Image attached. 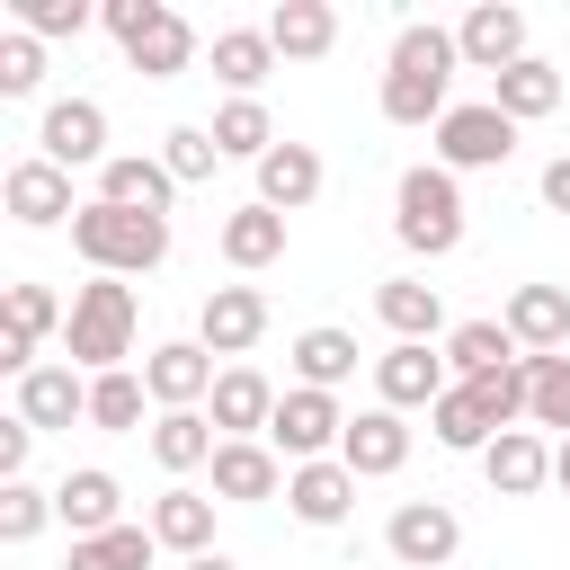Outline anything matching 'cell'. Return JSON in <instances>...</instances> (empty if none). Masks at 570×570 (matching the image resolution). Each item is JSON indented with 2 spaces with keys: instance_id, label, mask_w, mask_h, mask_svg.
I'll list each match as a JSON object with an SVG mask.
<instances>
[{
  "instance_id": "6da1fadb",
  "label": "cell",
  "mask_w": 570,
  "mask_h": 570,
  "mask_svg": "<svg viewBox=\"0 0 570 570\" xmlns=\"http://www.w3.org/2000/svg\"><path fill=\"white\" fill-rule=\"evenodd\" d=\"M454 27H401L392 36V71H383V125H445L454 116Z\"/></svg>"
},
{
  "instance_id": "7a4b0ae2",
  "label": "cell",
  "mask_w": 570,
  "mask_h": 570,
  "mask_svg": "<svg viewBox=\"0 0 570 570\" xmlns=\"http://www.w3.org/2000/svg\"><path fill=\"white\" fill-rule=\"evenodd\" d=\"M134 330H142L134 285H125V276H89V285L71 294V321H62V365H80V374H116V365L134 356Z\"/></svg>"
},
{
  "instance_id": "3957f363",
  "label": "cell",
  "mask_w": 570,
  "mask_h": 570,
  "mask_svg": "<svg viewBox=\"0 0 570 570\" xmlns=\"http://www.w3.org/2000/svg\"><path fill=\"white\" fill-rule=\"evenodd\" d=\"M71 249L98 267V276H151L169 258V223L160 214H125V205H80L71 214Z\"/></svg>"
},
{
  "instance_id": "277c9868",
  "label": "cell",
  "mask_w": 570,
  "mask_h": 570,
  "mask_svg": "<svg viewBox=\"0 0 570 570\" xmlns=\"http://www.w3.org/2000/svg\"><path fill=\"white\" fill-rule=\"evenodd\" d=\"M392 232H401V249H419V258L463 249V187H454V169H436V160L401 169V187H392Z\"/></svg>"
},
{
  "instance_id": "5b68a950",
  "label": "cell",
  "mask_w": 570,
  "mask_h": 570,
  "mask_svg": "<svg viewBox=\"0 0 570 570\" xmlns=\"http://www.w3.org/2000/svg\"><path fill=\"white\" fill-rule=\"evenodd\" d=\"M98 18H107V36L125 45V62H134L142 80H178V71L196 62V27H187L169 0H107Z\"/></svg>"
},
{
  "instance_id": "8992f818",
  "label": "cell",
  "mask_w": 570,
  "mask_h": 570,
  "mask_svg": "<svg viewBox=\"0 0 570 570\" xmlns=\"http://www.w3.org/2000/svg\"><path fill=\"white\" fill-rule=\"evenodd\" d=\"M338 436H347V410H338V392H285L276 401V419H267V445L285 454V472L294 463H330L338 454Z\"/></svg>"
},
{
  "instance_id": "52a82bcc",
  "label": "cell",
  "mask_w": 570,
  "mask_h": 570,
  "mask_svg": "<svg viewBox=\"0 0 570 570\" xmlns=\"http://www.w3.org/2000/svg\"><path fill=\"white\" fill-rule=\"evenodd\" d=\"M383 552H392L401 570H445V561L463 552V517H454L445 499H401L392 525H383Z\"/></svg>"
},
{
  "instance_id": "ba28073f",
  "label": "cell",
  "mask_w": 570,
  "mask_h": 570,
  "mask_svg": "<svg viewBox=\"0 0 570 570\" xmlns=\"http://www.w3.org/2000/svg\"><path fill=\"white\" fill-rule=\"evenodd\" d=\"M36 160H53V169H107L116 160L107 151V107L98 98H53L45 125H36Z\"/></svg>"
},
{
  "instance_id": "9c48e42d",
  "label": "cell",
  "mask_w": 570,
  "mask_h": 570,
  "mask_svg": "<svg viewBox=\"0 0 570 570\" xmlns=\"http://www.w3.org/2000/svg\"><path fill=\"white\" fill-rule=\"evenodd\" d=\"M508 151H517V116H499L490 98H472L436 125V169H499Z\"/></svg>"
},
{
  "instance_id": "30bf717a",
  "label": "cell",
  "mask_w": 570,
  "mask_h": 570,
  "mask_svg": "<svg viewBox=\"0 0 570 570\" xmlns=\"http://www.w3.org/2000/svg\"><path fill=\"white\" fill-rule=\"evenodd\" d=\"M205 472H214V499H232V508H258V499H285V454H276L267 436H223Z\"/></svg>"
},
{
  "instance_id": "8fae6325",
  "label": "cell",
  "mask_w": 570,
  "mask_h": 570,
  "mask_svg": "<svg viewBox=\"0 0 570 570\" xmlns=\"http://www.w3.org/2000/svg\"><path fill=\"white\" fill-rule=\"evenodd\" d=\"M142 383H151V401L160 410H196V401H214V347L205 338H160L151 356H142Z\"/></svg>"
},
{
  "instance_id": "7c38bea8",
  "label": "cell",
  "mask_w": 570,
  "mask_h": 570,
  "mask_svg": "<svg viewBox=\"0 0 570 570\" xmlns=\"http://www.w3.org/2000/svg\"><path fill=\"white\" fill-rule=\"evenodd\" d=\"M374 392H383V410H436L454 383H445V356H436V347L392 338V347L374 356Z\"/></svg>"
},
{
  "instance_id": "4fadbf2b",
  "label": "cell",
  "mask_w": 570,
  "mask_h": 570,
  "mask_svg": "<svg viewBox=\"0 0 570 570\" xmlns=\"http://www.w3.org/2000/svg\"><path fill=\"white\" fill-rule=\"evenodd\" d=\"M338 463H347L356 481H392V472L410 463V419H401V410H383V401H374V410H356V419H347V436H338Z\"/></svg>"
},
{
  "instance_id": "5bb4252c",
  "label": "cell",
  "mask_w": 570,
  "mask_h": 570,
  "mask_svg": "<svg viewBox=\"0 0 570 570\" xmlns=\"http://www.w3.org/2000/svg\"><path fill=\"white\" fill-rule=\"evenodd\" d=\"M53 517L71 525V543L116 534V525H125V481H116V472H98V463H80V472H62V481H53Z\"/></svg>"
},
{
  "instance_id": "9a60e30c",
  "label": "cell",
  "mask_w": 570,
  "mask_h": 570,
  "mask_svg": "<svg viewBox=\"0 0 570 570\" xmlns=\"http://www.w3.org/2000/svg\"><path fill=\"white\" fill-rule=\"evenodd\" d=\"M196 338H205L214 356H249V347L267 338V294H258V285H214L205 312H196Z\"/></svg>"
},
{
  "instance_id": "2e32d148",
  "label": "cell",
  "mask_w": 570,
  "mask_h": 570,
  "mask_svg": "<svg viewBox=\"0 0 570 570\" xmlns=\"http://www.w3.org/2000/svg\"><path fill=\"white\" fill-rule=\"evenodd\" d=\"M499 321H508L517 356H561L570 347V285H517Z\"/></svg>"
},
{
  "instance_id": "e0dca14e",
  "label": "cell",
  "mask_w": 570,
  "mask_h": 570,
  "mask_svg": "<svg viewBox=\"0 0 570 570\" xmlns=\"http://www.w3.org/2000/svg\"><path fill=\"white\" fill-rule=\"evenodd\" d=\"M454 45H463V62H472V71H490V80H499V71H517V62H525V9L481 0V9L454 27Z\"/></svg>"
},
{
  "instance_id": "ac0fdd59",
  "label": "cell",
  "mask_w": 570,
  "mask_h": 570,
  "mask_svg": "<svg viewBox=\"0 0 570 570\" xmlns=\"http://www.w3.org/2000/svg\"><path fill=\"white\" fill-rule=\"evenodd\" d=\"M276 383L258 374V365H223V383H214V401H205V419H214V436H267V419H276Z\"/></svg>"
},
{
  "instance_id": "d6986e66",
  "label": "cell",
  "mask_w": 570,
  "mask_h": 570,
  "mask_svg": "<svg viewBox=\"0 0 570 570\" xmlns=\"http://www.w3.org/2000/svg\"><path fill=\"white\" fill-rule=\"evenodd\" d=\"M169 196H178V178H169V160H151V151H116V160L98 169V205H125V214H160V223H169Z\"/></svg>"
},
{
  "instance_id": "ffe728a7",
  "label": "cell",
  "mask_w": 570,
  "mask_h": 570,
  "mask_svg": "<svg viewBox=\"0 0 570 570\" xmlns=\"http://www.w3.org/2000/svg\"><path fill=\"white\" fill-rule=\"evenodd\" d=\"M18 419H27L36 436H53V428L89 419V374H80V365H36V374L18 383Z\"/></svg>"
},
{
  "instance_id": "44dd1931",
  "label": "cell",
  "mask_w": 570,
  "mask_h": 570,
  "mask_svg": "<svg viewBox=\"0 0 570 570\" xmlns=\"http://www.w3.org/2000/svg\"><path fill=\"white\" fill-rule=\"evenodd\" d=\"M0 196H9V214L27 223V232H45V223H71L80 205H71V169H53V160H18L9 178H0Z\"/></svg>"
},
{
  "instance_id": "7402d4cb",
  "label": "cell",
  "mask_w": 570,
  "mask_h": 570,
  "mask_svg": "<svg viewBox=\"0 0 570 570\" xmlns=\"http://www.w3.org/2000/svg\"><path fill=\"white\" fill-rule=\"evenodd\" d=\"M374 321H383L392 338H410V347H436L445 303H436V285H419V276H383V285H374Z\"/></svg>"
},
{
  "instance_id": "603a6c76",
  "label": "cell",
  "mask_w": 570,
  "mask_h": 570,
  "mask_svg": "<svg viewBox=\"0 0 570 570\" xmlns=\"http://www.w3.org/2000/svg\"><path fill=\"white\" fill-rule=\"evenodd\" d=\"M481 472H490V490H499V499H534V490L552 481V445H543L534 428H508V436H490Z\"/></svg>"
},
{
  "instance_id": "cb8c5ba5",
  "label": "cell",
  "mask_w": 570,
  "mask_h": 570,
  "mask_svg": "<svg viewBox=\"0 0 570 570\" xmlns=\"http://www.w3.org/2000/svg\"><path fill=\"white\" fill-rule=\"evenodd\" d=\"M285 508L303 517V525H338L347 508H356V472L330 454V463H294L285 472Z\"/></svg>"
},
{
  "instance_id": "d4e9b609",
  "label": "cell",
  "mask_w": 570,
  "mask_h": 570,
  "mask_svg": "<svg viewBox=\"0 0 570 570\" xmlns=\"http://www.w3.org/2000/svg\"><path fill=\"white\" fill-rule=\"evenodd\" d=\"M151 534H160V552H178V561H196V552H214V499L205 490H160L151 499V517H142Z\"/></svg>"
},
{
  "instance_id": "484cf974",
  "label": "cell",
  "mask_w": 570,
  "mask_h": 570,
  "mask_svg": "<svg viewBox=\"0 0 570 570\" xmlns=\"http://www.w3.org/2000/svg\"><path fill=\"white\" fill-rule=\"evenodd\" d=\"M267 45H276V62H321L338 45V9L330 0H285V9H267Z\"/></svg>"
},
{
  "instance_id": "4316f807",
  "label": "cell",
  "mask_w": 570,
  "mask_h": 570,
  "mask_svg": "<svg viewBox=\"0 0 570 570\" xmlns=\"http://www.w3.org/2000/svg\"><path fill=\"white\" fill-rule=\"evenodd\" d=\"M312 196H321V151H312V142H276V151L258 160V205L303 214Z\"/></svg>"
},
{
  "instance_id": "83f0119b",
  "label": "cell",
  "mask_w": 570,
  "mask_h": 570,
  "mask_svg": "<svg viewBox=\"0 0 570 570\" xmlns=\"http://www.w3.org/2000/svg\"><path fill=\"white\" fill-rule=\"evenodd\" d=\"M223 258L240 267V276H258V267H276L285 258V214L276 205H240V214H223Z\"/></svg>"
},
{
  "instance_id": "f1b7e54d",
  "label": "cell",
  "mask_w": 570,
  "mask_h": 570,
  "mask_svg": "<svg viewBox=\"0 0 570 570\" xmlns=\"http://www.w3.org/2000/svg\"><path fill=\"white\" fill-rule=\"evenodd\" d=\"M214 445H223V436H214L205 410H160V419H151V463H160V472H205Z\"/></svg>"
},
{
  "instance_id": "f546056e",
  "label": "cell",
  "mask_w": 570,
  "mask_h": 570,
  "mask_svg": "<svg viewBox=\"0 0 570 570\" xmlns=\"http://www.w3.org/2000/svg\"><path fill=\"white\" fill-rule=\"evenodd\" d=\"M276 71V45H267V27H223L214 36V80L232 89V98H258V80Z\"/></svg>"
},
{
  "instance_id": "4dcf8cb0",
  "label": "cell",
  "mask_w": 570,
  "mask_h": 570,
  "mask_svg": "<svg viewBox=\"0 0 570 570\" xmlns=\"http://www.w3.org/2000/svg\"><path fill=\"white\" fill-rule=\"evenodd\" d=\"M490 107H499V116H517V125H534V116H552V107H561V71H552L543 53H525L517 71H499V80H490Z\"/></svg>"
},
{
  "instance_id": "1f68e13d",
  "label": "cell",
  "mask_w": 570,
  "mask_h": 570,
  "mask_svg": "<svg viewBox=\"0 0 570 570\" xmlns=\"http://www.w3.org/2000/svg\"><path fill=\"white\" fill-rule=\"evenodd\" d=\"M347 374H356V330H330V321H321V330L294 338V383H303V392H338Z\"/></svg>"
},
{
  "instance_id": "d6a6232c",
  "label": "cell",
  "mask_w": 570,
  "mask_h": 570,
  "mask_svg": "<svg viewBox=\"0 0 570 570\" xmlns=\"http://www.w3.org/2000/svg\"><path fill=\"white\" fill-rule=\"evenodd\" d=\"M445 365H454L463 383H481V374L517 365V338H508V321H454V330H445Z\"/></svg>"
},
{
  "instance_id": "836d02e7",
  "label": "cell",
  "mask_w": 570,
  "mask_h": 570,
  "mask_svg": "<svg viewBox=\"0 0 570 570\" xmlns=\"http://www.w3.org/2000/svg\"><path fill=\"white\" fill-rule=\"evenodd\" d=\"M214 142H223V160H249V169H258V160L276 151V125H267L258 98H223V107H214Z\"/></svg>"
},
{
  "instance_id": "e575fe53",
  "label": "cell",
  "mask_w": 570,
  "mask_h": 570,
  "mask_svg": "<svg viewBox=\"0 0 570 570\" xmlns=\"http://www.w3.org/2000/svg\"><path fill=\"white\" fill-rule=\"evenodd\" d=\"M62 321H71V312L53 303V285H27V276H18V285L0 294V338H18V347H36V338H53Z\"/></svg>"
},
{
  "instance_id": "d590c367",
  "label": "cell",
  "mask_w": 570,
  "mask_h": 570,
  "mask_svg": "<svg viewBox=\"0 0 570 570\" xmlns=\"http://www.w3.org/2000/svg\"><path fill=\"white\" fill-rule=\"evenodd\" d=\"M151 552H160V534H151V525H116V534L71 543V552H62V570H151Z\"/></svg>"
},
{
  "instance_id": "8d00e7d4",
  "label": "cell",
  "mask_w": 570,
  "mask_h": 570,
  "mask_svg": "<svg viewBox=\"0 0 570 570\" xmlns=\"http://www.w3.org/2000/svg\"><path fill=\"white\" fill-rule=\"evenodd\" d=\"M142 401H151V383L142 374H89V428H107V436H125V428H142Z\"/></svg>"
},
{
  "instance_id": "74e56055",
  "label": "cell",
  "mask_w": 570,
  "mask_h": 570,
  "mask_svg": "<svg viewBox=\"0 0 570 570\" xmlns=\"http://www.w3.org/2000/svg\"><path fill=\"white\" fill-rule=\"evenodd\" d=\"M428 419H436V445H454V454H490V436H499V428H490V410L472 401V383H454Z\"/></svg>"
},
{
  "instance_id": "f35d334b",
  "label": "cell",
  "mask_w": 570,
  "mask_h": 570,
  "mask_svg": "<svg viewBox=\"0 0 570 570\" xmlns=\"http://www.w3.org/2000/svg\"><path fill=\"white\" fill-rule=\"evenodd\" d=\"M525 419L570 436V356H525Z\"/></svg>"
},
{
  "instance_id": "ab89813d",
  "label": "cell",
  "mask_w": 570,
  "mask_h": 570,
  "mask_svg": "<svg viewBox=\"0 0 570 570\" xmlns=\"http://www.w3.org/2000/svg\"><path fill=\"white\" fill-rule=\"evenodd\" d=\"M160 160H169L178 187H196V178H214L223 142H214V125H169V134H160Z\"/></svg>"
},
{
  "instance_id": "60d3db41",
  "label": "cell",
  "mask_w": 570,
  "mask_h": 570,
  "mask_svg": "<svg viewBox=\"0 0 570 570\" xmlns=\"http://www.w3.org/2000/svg\"><path fill=\"white\" fill-rule=\"evenodd\" d=\"M53 525V490L36 481H0V543H36Z\"/></svg>"
},
{
  "instance_id": "b9f144b4",
  "label": "cell",
  "mask_w": 570,
  "mask_h": 570,
  "mask_svg": "<svg viewBox=\"0 0 570 570\" xmlns=\"http://www.w3.org/2000/svg\"><path fill=\"white\" fill-rule=\"evenodd\" d=\"M472 401H481V410H490V428L508 436V428L525 419V356H517V365H499V374H481V383H472Z\"/></svg>"
},
{
  "instance_id": "7bdbcfd3",
  "label": "cell",
  "mask_w": 570,
  "mask_h": 570,
  "mask_svg": "<svg viewBox=\"0 0 570 570\" xmlns=\"http://www.w3.org/2000/svg\"><path fill=\"white\" fill-rule=\"evenodd\" d=\"M36 80H45V45H36L27 27H9V36H0V98H27Z\"/></svg>"
},
{
  "instance_id": "ee69618b",
  "label": "cell",
  "mask_w": 570,
  "mask_h": 570,
  "mask_svg": "<svg viewBox=\"0 0 570 570\" xmlns=\"http://www.w3.org/2000/svg\"><path fill=\"white\" fill-rule=\"evenodd\" d=\"M89 18H98L89 0H18V27H27L36 45H45V36H80Z\"/></svg>"
},
{
  "instance_id": "f6af8a7d",
  "label": "cell",
  "mask_w": 570,
  "mask_h": 570,
  "mask_svg": "<svg viewBox=\"0 0 570 570\" xmlns=\"http://www.w3.org/2000/svg\"><path fill=\"white\" fill-rule=\"evenodd\" d=\"M27 454H36V428L27 419H0V481H27Z\"/></svg>"
},
{
  "instance_id": "bcb514c9",
  "label": "cell",
  "mask_w": 570,
  "mask_h": 570,
  "mask_svg": "<svg viewBox=\"0 0 570 570\" xmlns=\"http://www.w3.org/2000/svg\"><path fill=\"white\" fill-rule=\"evenodd\" d=\"M543 205H552V214H570V151H561V160H543Z\"/></svg>"
},
{
  "instance_id": "7dc6e473",
  "label": "cell",
  "mask_w": 570,
  "mask_h": 570,
  "mask_svg": "<svg viewBox=\"0 0 570 570\" xmlns=\"http://www.w3.org/2000/svg\"><path fill=\"white\" fill-rule=\"evenodd\" d=\"M178 570H240L232 552H196V561H178Z\"/></svg>"
},
{
  "instance_id": "c3c4849f",
  "label": "cell",
  "mask_w": 570,
  "mask_h": 570,
  "mask_svg": "<svg viewBox=\"0 0 570 570\" xmlns=\"http://www.w3.org/2000/svg\"><path fill=\"white\" fill-rule=\"evenodd\" d=\"M552 481H561V490H570V436H561V445H552Z\"/></svg>"
}]
</instances>
